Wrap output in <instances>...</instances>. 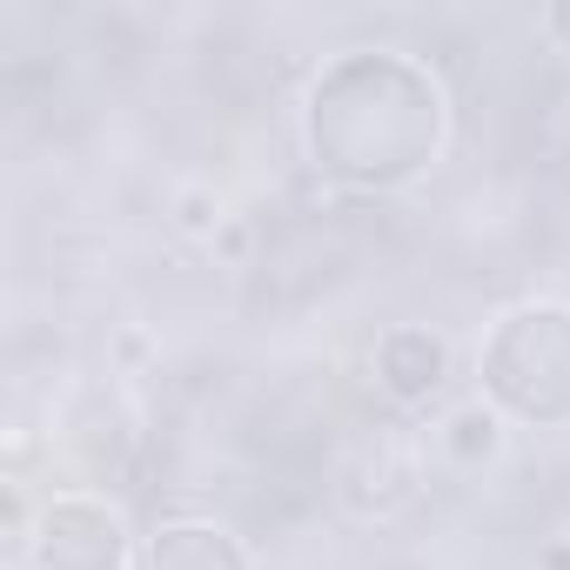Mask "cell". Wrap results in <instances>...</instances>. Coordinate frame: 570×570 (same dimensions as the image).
<instances>
[{
	"label": "cell",
	"mask_w": 570,
	"mask_h": 570,
	"mask_svg": "<svg viewBox=\"0 0 570 570\" xmlns=\"http://www.w3.org/2000/svg\"><path fill=\"white\" fill-rule=\"evenodd\" d=\"M248 248H255V235H248V222H242V215H235V222H228V228H222V242H215V248H208V255H215V262H222V268H248Z\"/></svg>",
	"instance_id": "9c48e42d"
},
{
	"label": "cell",
	"mask_w": 570,
	"mask_h": 570,
	"mask_svg": "<svg viewBox=\"0 0 570 570\" xmlns=\"http://www.w3.org/2000/svg\"><path fill=\"white\" fill-rule=\"evenodd\" d=\"M296 128L316 175L363 195H396L443 161L450 95L436 68L403 48H350L309 81Z\"/></svg>",
	"instance_id": "6da1fadb"
},
{
	"label": "cell",
	"mask_w": 570,
	"mask_h": 570,
	"mask_svg": "<svg viewBox=\"0 0 570 570\" xmlns=\"http://www.w3.org/2000/svg\"><path fill=\"white\" fill-rule=\"evenodd\" d=\"M228 222H235V208H228V195H222L208 175H181V181L168 188V235H175L181 248H215Z\"/></svg>",
	"instance_id": "ba28073f"
},
{
	"label": "cell",
	"mask_w": 570,
	"mask_h": 570,
	"mask_svg": "<svg viewBox=\"0 0 570 570\" xmlns=\"http://www.w3.org/2000/svg\"><path fill=\"white\" fill-rule=\"evenodd\" d=\"M141 537L128 523V510L101 490H55L35 510V537L28 557L14 570H135Z\"/></svg>",
	"instance_id": "3957f363"
},
{
	"label": "cell",
	"mask_w": 570,
	"mask_h": 570,
	"mask_svg": "<svg viewBox=\"0 0 570 570\" xmlns=\"http://www.w3.org/2000/svg\"><path fill=\"white\" fill-rule=\"evenodd\" d=\"M135 570H255V557H248V543L228 523L181 510V517H161L141 537Z\"/></svg>",
	"instance_id": "52a82bcc"
},
{
	"label": "cell",
	"mask_w": 570,
	"mask_h": 570,
	"mask_svg": "<svg viewBox=\"0 0 570 570\" xmlns=\"http://www.w3.org/2000/svg\"><path fill=\"white\" fill-rule=\"evenodd\" d=\"M370 383L396 416L443 410L450 403V343L430 323H390L370 350Z\"/></svg>",
	"instance_id": "5b68a950"
},
{
	"label": "cell",
	"mask_w": 570,
	"mask_h": 570,
	"mask_svg": "<svg viewBox=\"0 0 570 570\" xmlns=\"http://www.w3.org/2000/svg\"><path fill=\"white\" fill-rule=\"evenodd\" d=\"M503 450H510V423H503V410L490 403V396H450L430 423H423V456H430V470H443V476H483V470H497L503 463Z\"/></svg>",
	"instance_id": "8992f818"
},
{
	"label": "cell",
	"mask_w": 570,
	"mask_h": 570,
	"mask_svg": "<svg viewBox=\"0 0 570 570\" xmlns=\"http://www.w3.org/2000/svg\"><path fill=\"white\" fill-rule=\"evenodd\" d=\"M543 35H550V41L570 55V8H550V14H543Z\"/></svg>",
	"instance_id": "30bf717a"
},
{
	"label": "cell",
	"mask_w": 570,
	"mask_h": 570,
	"mask_svg": "<svg viewBox=\"0 0 570 570\" xmlns=\"http://www.w3.org/2000/svg\"><path fill=\"white\" fill-rule=\"evenodd\" d=\"M476 396H490L503 423L570 430V303H510L476 350Z\"/></svg>",
	"instance_id": "7a4b0ae2"
},
{
	"label": "cell",
	"mask_w": 570,
	"mask_h": 570,
	"mask_svg": "<svg viewBox=\"0 0 570 570\" xmlns=\"http://www.w3.org/2000/svg\"><path fill=\"white\" fill-rule=\"evenodd\" d=\"M430 483V456H423V430H403V423H376L363 430L343 463H336V503L356 517V523H390L403 517Z\"/></svg>",
	"instance_id": "277c9868"
}]
</instances>
